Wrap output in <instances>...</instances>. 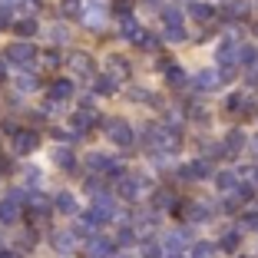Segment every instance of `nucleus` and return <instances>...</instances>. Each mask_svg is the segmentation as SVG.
<instances>
[{"mask_svg": "<svg viewBox=\"0 0 258 258\" xmlns=\"http://www.w3.org/2000/svg\"><path fill=\"white\" fill-rule=\"evenodd\" d=\"M80 14H83L86 27L99 30V27L106 23V4H103V0H83V4H80Z\"/></svg>", "mask_w": 258, "mask_h": 258, "instance_id": "f257e3e1", "label": "nucleus"}, {"mask_svg": "<svg viewBox=\"0 0 258 258\" xmlns=\"http://www.w3.org/2000/svg\"><path fill=\"white\" fill-rule=\"evenodd\" d=\"M106 136L113 139L116 146L129 149V146H133V126H129L126 119H109V122H106Z\"/></svg>", "mask_w": 258, "mask_h": 258, "instance_id": "f03ea898", "label": "nucleus"}, {"mask_svg": "<svg viewBox=\"0 0 258 258\" xmlns=\"http://www.w3.org/2000/svg\"><path fill=\"white\" fill-rule=\"evenodd\" d=\"M162 27H166V37L172 43H182L185 40V23H182V14L179 10H166L162 14Z\"/></svg>", "mask_w": 258, "mask_h": 258, "instance_id": "7ed1b4c3", "label": "nucleus"}, {"mask_svg": "<svg viewBox=\"0 0 258 258\" xmlns=\"http://www.w3.org/2000/svg\"><path fill=\"white\" fill-rule=\"evenodd\" d=\"M20 199H23V192H10L7 199H0V222L4 225H14L17 219H20Z\"/></svg>", "mask_w": 258, "mask_h": 258, "instance_id": "20e7f679", "label": "nucleus"}, {"mask_svg": "<svg viewBox=\"0 0 258 258\" xmlns=\"http://www.w3.org/2000/svg\"><path fill=\"white\" fill-rule=\"evenodd\" d=\"M209 175H212V162H209V159H196V162H189V166L179 169V179H185V182L209 179Z\"/></svg>", "mask_w": 258, "mask_h": 258, "instance_id": "39448f33", "label": "nucleus"}, {"mask_svg": "<svg viewBox=\"0 0 258 258\" xmlns=\"http://www.w3.org/2000/svg\"><path fill=\"white\" fill-rule=\"evenodd\" d=\"M40 146V133H33V129H20L14 136V149L20 152V156H27V152H33Z\"/></svg>", "mask_w": 258, "mask_h": 258, "instance_id": "423d86ee", "label": "nucleus"}, {"mask_svg": "<svg viewBox=\"0 0 258 258\" xmlns=\"http://www.w3.org/2000/svg\"><path fill=\"white\" fill-rule=\"evenodd\" d=\"M90 215L96 222H109L116 215V202L109 196H96V202H93V209H90Z\"/></svg>", "mask_w": 258, "mask_h": 258, "instance_id": "0eeeda50", "label": "nucleus"}, {"mask_svg": "<svg viewBox=\"0 0 258 258\" xmlns=\"http://www.w3.org/2000/svg\"><path fill=\"white\" fill-rule=\"evenodd\" d=\"M33 56H37L33 43H10V50H7V60H14V63H30Z\"/></svg>", "mask_w": 258, "mask_h": 258, "instance_id": "6e6552de", "label": "nucleus"}, {"mask_svg": "<svg viewBox=\"0 0 258 258\" xmlns=\"http://www.w3.org/2000/svg\"><path fill=\"white\" fill-rule=\"evenodd\" d=\"M222 83H225V76H222L219 70H199V76H196L199 90H219Z\"/></svg>", "mask_w": 258, "mask_h": 258, "instance_id": "1a4fd4ad", "label": "nucleus"}, {"mask_svg": "<svg viewBox=\"0 0 258 258\" xmlns=\"http://www.w3.org/2000/svg\"><path fill=\"white\" fill-rule=\"evenodd\" d=\"M251 106H255V99H251L248 93H232V96L225 99V109H228V113H248Z\"/></svg>", "mask_w": 258, "mask_h": 258, "instance_id": "9d476101", "label": "nucleus"}, {"mask_svg": "<svg viewBox=\"0 0 258 258\" xmlns=\"http://www.w3.org/2000/svg\"><path fill=\"white\" fill-rule=\"evenodd\" d=\"M93 119H96V116H93V109H80V113H76L73 116V119H70V122H73V133H80V136H83V133H90V129H93Z\"/></svg>", "mask_w": 258, "mask_h": 258, "instance_id": "9b49d317", "label": "nucleus"}, {"mask_svg": "<svg viewBox=\"0 0 258 258\" xmlns=\"http://www.w3.org/2000/svg\"><path fill=\"white\" fill-rule=\"evenodd\" d=\"M50 96H53V103H67L73 96V83L70 80H53L50 83Z\"/></svg>", "mask_w": 258, "mask_h": 258, "instance_id": "f8f14e48", "label": "nucleus"}, {"mask_svg": "<svg viewBox=\"0 0 258 258\" xmlns=\"http://www.w3.org/2000/svg\"><path fill=\"white\" fill-rule=\"evenodd\" d=\"M73 245H76L73 228H70V232H56V235H53V248L60 251V255H70V251H73Z\"/></svg>", "mask_w": 258, "mask_h": 258, "instance_id": "ddd939ff", "label": "nucleus"}, {"mask_svg": "<svg viewBox=\"0 0 258 258\" xmlns=\"http://www.w3.org/2000/svg\"><path fill=\"white\" fill-rule=\"evenodd\" d=\"M245 143H248V139H245V133L232 129V133L225 136V156H235V152H242V146H245Z\"/></svg>", "mask_w": 258, "mask_h": 258, "instance_id": "4468645a", "label": "nucleus"}, {"mask_svg": "<svg viewBox=\"0 0 258 258\" xmlns=\"http://www.w3.org/2000/svg\"><path fill=\"white\" fill-rule=\"evenodd\" d=\"M189 238H192L189 228H179V232H172V235L166 238V251H179L182 245H189Z\"/></svg>", "mask_w": 258, "mask_h": 258, "instance_id": "2eb2a0df", "label": "nucleus"}, {"mask_svg": "<svg viewBox=\"0 0 258 258\" xmlns=\"http://www.w3.org/2000/svg\"><path fill=\"white\" fill-rule=\"evenodd\" d=\"M53 162H56L60 169H73V166H76L73 149H67V146H56V149H53Z\"/></svg>", "mask_w": 258, "mask_h": 258, "instance_id": "dca6fc26", "label": "nucleus"}, {"mask_svg": "<svg viewBox=\"0 0 258 258\" xmlns=\"http://www.w3.org/2000/svg\"><path fill=\"white\" fill-rule=\"evenodd\" d=\"M113 255V242L109 238H93L90 242V258H109Z\"/></svg>", "mask_w": 258, "mask_h": 258, "instance_id": "f3484780", "label": "nucleus"}, {"mask_svg": "<svg viewBox=\"0 0 258 258\" xmlns=\"http://www.w3.org/2000/svg\"><path fill=\"white\" fill-rule=\"evenodd\" d=\"M86 166H90V169H96V172H109V169H113L116 162L109 159V156H99V152H93L90 159H86Z\"/></svg>", "mask_w": 258, "mask_h": 258, "instance_id": "a211bd4d", "label": "nucleus"}, {"mask_svg": "<svg viewBox=\"0 0 258 258\" xmlns=\"http://www.w3.org/2000/svg\"><path fill=\"white\" fill-rule=\"evenodd\" d=\"M70 63H73V70H76L80 76H90V73H93V60H90L86 53H73V60H70Z\"/></svg>", "mask_w": 258, "mask_h": 258, "instance_id": "6ab92c4d", "label": "nucleus"}, {"mask_svg": "<svg viewBox=\"0 0 258 258\" xmlns=\"http://www.w3.org/2000/svg\"><path fill=\"white\" fill-rule=\"evenodd\" d=\"M56 212H63V215L76 212V199L70 196V192H60V196H56Z\"/></svg>", "mask_w": 258, "mask_h": 258, "instance_id": "aec40b11", "label": "nucleus"}, {"mask_svg": "<svg viewBox=\"0 0 258 258\" xmlns=\"http://www.w3.org/2000/svg\"><path fill=\"white\" fill-rule=\"evenodd\" d=\"M238 182H242V179H238L235 172H219V175H215V185H219V189H225V192H232Z\"/></svg>", "mask_w": 258, "mask_h": 258, "instance_id": "412c9836", "label": "nucleus"}, {"mask_svg": "<svg viewBox=\"0 0 258 258\" xmlns=\"http://www.w3.org/2000/svg\"><path fill=\"white\" fill-rule=\"evenodd\" d=\"M116 90H119V80H116L113 73H106V76L96 80V93H116Z\"/></svg>", "mask_w": 258, "mask_h": 258, "instance_id": "4be33fe9", "label": "nucleus"}, {"mask_svg": "<svg viewBox=\"0 0 258 258\" xmlns=\"http://www.w3.org/2000/svg\"><path fill=\"white\" fill-rule=\"evenodd\" d=\"M17 90H20V93L37 90V76H33V73H17Z\"/></svg>", "mask_w": 258, "mask_h": 258, "instance_id": "5701e85b", "label": "nucleus"}, {"mask_svg": "<svg viewBox=\"0 0 258 258\" xmlns=\"http://www.w3.org/2000/svg\"><path fill=\"white\" fill-rule=\"evenodd\" d=\"M192 17H196L199 23H209L215 17V10L212 7H205V4H192Z\"/></svg>", "mask_w": 258, "mask_h": 258, "instance_id": "b1692460", "label": "nucleus"}, {"mask_svg": "<svg viewBox=\"0 0 258 258\" xmlns=\"http://www.w3.org/2000/svg\"><path fill=\"white\" fill-rule=\"evenodd\" d=\"M17 33H20V37H33V33H37V20H33V17L17 20Z\"/></svg>", "mask_w": 258, "mask_h": 258, "instance_id": "393cba45", "label": "nucleus"}, {"mask_svg": "<svg viewBox=\"0 0 258 258\" xmlns=\"http://www.w3.org/2000/svg\"><path fill=\"white\" fill-rule=\"evenodd\" d=\"M215 251H219V245H212V242H199L192 255H196V258H215Z\"/></svg>", "mask_w": 258, "mask_h": 258, "instance_id": "a878e982", "label": "nucleus"}, {"mask_svg": "<svg viewBox=\"0 0 258 258\" xmlns=\"http://www.w3.org/2000/svg\"><path fill=\"white\" fill-rule=\"evenodd\" d=\"M169 202H175V199H172V192H169V189H159L156 196H152V209H166Z\"/></svg>", "mask_w": 258, "mask_h": 258, "instance_id": "bb28decb", "label": "nucleus"}, {"mask_svg": "<svg viewBox=\"0 0 258 258\" xmlns=\"http://www.w3.org/2000/svg\"><path fill=\"white\" fill-rule=\"evenodd\" d=\"M46 212H50V202H46V199H33L30 202V215L33 219H43Z\"/></svg>", "mask_w": 258, "mask_h": 258, "instance_id": "cd10ccee", "label": "nucleus"}, {"mask_svg": "<svg viewBox=\"0 0 258 258\" xmlns=\"http://www.w3.org/2000/svg\"><path fill=\"white\" fill-rule=\"evenodd\" d=\"M238 242H242V235H238V232H225L219 245H222L225 251H235V248H238Z\"/></svg>", "mask_w": 258, "mask_h": 258, "instance_id": "c85d7f7f", "label": "nucleus"}, {"mask_svg": "<svg viewBox=\"0 0 258 258\" xmlns=\"http://www.w3.org/2000/svg\"><path fill=\"white\" fill-rule=\"evenodd\" d=\"M109 67H113V70H109V73H113L116 76V80H122V76H126V60H122V56H109Z\"/></svg>", "mask_w": 258, "mask_h": 258, "instance_id": "c756f323", "label": "nucleus"}, {"mask_svg": "<svg viewBox=\"0 0 258 258\" xmlns=\"http://www.w3.org/2000/svg\"><path fill=\"white\" fill-rule=\"evenodd\" d=\"M166 80H169V83H172V86H182V83H185V73H182V70H179V67H169Z\"/></svg>", "mask_w": 258, "mask_h": 258, "instance_id": "7c9ffc66", "label": "nucleus"}, {"mask_svg": "<svg viewBox=\"0 0 258 258\" xmlns=\"http://www.w3.org/2000/svg\"><path fill=\"white\" fill-rule=\"evenodd\" d=\"M23 179H27V185H40V179H43V175H40L37 166H27V169H23Z\"/></svg>", "mask_w": 258, "mask_h": 258, "instance_id": "2f4dec72", "label": "nucleus"}, {"mask_svg": "<svg viewBox=\"0 0 258 258\" xmlns=\"http://www.w3.org/2000/svg\"><path fill=\"white\" fill-rule=\"evenodd\" d=\"M143 251H146V258H162V251H166V245H152V242H149V245H146Z\"/></svg>", "mask_w": 258, "mask_h": 258, "instance_id": "473e14b6", "label": "nucleus"}, {"mask_svg": "<svg viewBox=\"0 0 258 258\" xmlns=\"http://www.w3.org/2000/svg\"><path fill=\"white\" fill-rule=\"evenodd\" d=\"M242 225H258V205L251 209V212H245V215H242Z\"/></svg>", "mask_w": 258, "mask_h": 258, "instance_id": "72a5a7b5", "label": "nucleus"}, {"mask_svg": "<svg viewBox=\"0 0 258 258\" xmlns=\"http://www.w3.org/2000/svg\"><path fill=\"white\" fill-rule=\"evenodd\" d=\"M50 37H53V40H67L70 30H67V27H53V30H50Z\"/></svg>", "mask_w": 258, "mask_h": 258, "instance_id": "f704fd0d", "label": "nucleus"}, {"mask_svg": "<svg viewBox=\"0 0 258 258\" xmlns=\"http://www.w3.org/2000/svg\"><path fill=\"white\" fill-rule=\"evenodd\" d=\"M133 238H136V232H133V228H122V232H119V242H122V245H129Z\"/></svg>", "mask_w": 258, "mask_h": 258, "instance_id": "c9c22d12", "label": "nucleus"}, {"mask_svg": "<svg viewBox=\"0 0 258 258\" xmlns=\"http://www.w3.org/2000/svg\"><path fill=\"white\" fill-rule=\"evenodd\" d=\"M248 83H258V53H255V60H251V73H248Z\"/></svg>", "mask_w": 258, "mask_h": 258, "instance_id": "e433bc0d", "label": "nucleus"}, {"mask_svg": "<svg viewBox=\"0 0 258 258\" xmlns=\"http://www.w3.org/2000/svg\"><path fill=\"white\" fill-rule=\"evenodd\" d=\"M248 146H251V156H255V159H258V136H255V139H251V143H248Z\"/></svg>", "mask_w": 258, "mask_h": 258, "instance_id": "4c0bfd02", "label": "nucleus"}, {"mask_svg": "<svg viewBox=\"0 0 258 258\" xmlns=\"http://www.w3.org/2000/svg\"><path fill=\"white\" fill-rule=\"evenodd\" d=\"M0 258H20L17 251H0Z\"/></svg>", "mask_w": 258, "mask_h": 258, "instance_id": "58836bf2", "label": "nucleus"}, {"mask_svg": "<svg viewBox=\"0 0 258 258\" xmlns=\"http://www.w3.org/2000/svg\"><path fill=\"white\" fill-rule=\"evenodd\" d=\"M0 172H7V162H4V159H0ZM0 179H4V175H0Z\"/></svg>", "mask_w": 258, "mask_h": 258, "instance_id": "ea45409f", "label": "nucleus"}, {"mask_svg": "<svg viewBox=\"0 0 258 258\" xmlns=\"http://www.w3.org/2000/svg\"><path fill=\"white\" fill-rule=\"evenodd\" d=\"M4 76H7V70H4V60H0V80H4Z\"/></svg>", "mask_w": 258, "mask_h": 258, "instance_id": "a19ab883", "label": "nucleus"}, {"mask_svg": "<svg viewBox=\"0 0 258 258\" xmlns=\"http://www.w3.org/2000/svg\"><path fill=\"white\" fill-rule=\"evenodd\" d=\"M251 179H255V185H258V169H251Z\"/></svg>", "mask_w": 258, "mask_h": 258, "instance_id": "79ce46f5", "label": "nucleus"}, {"mask_svg": "<svg viewBox=\"0 0 258 258\" xmlns=\"http://www.w3.org/2000/svg\"><path fill=\"white\" fill-rule=\"evenodd\" d=\"M4 4H14V0H4Z\"/></svg>", "mask_w": 258, "mask_h": 258, "instance_id": "37998d69", "label": "nucleus"}]
</instances>
